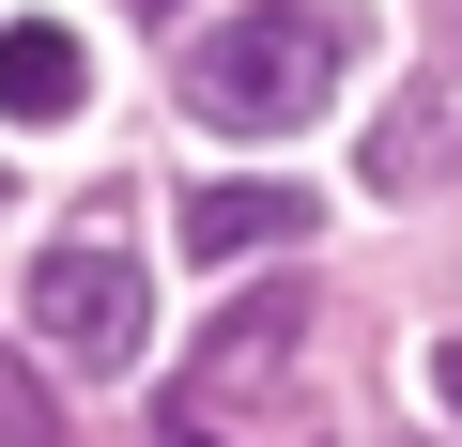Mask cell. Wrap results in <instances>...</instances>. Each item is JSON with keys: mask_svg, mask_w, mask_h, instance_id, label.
<instances>
[{"mask_svg": "<svg viewBox=\"0 0 462 447\" xmlns=\"http://www.w3.org/2000/svg\"><path fill=\"white\" fill-rule=\"evenodd\" d=\"M32 340H62V370H139L154 278H139L124 247H47V263H32Z\"/></svg>", "mask_w": 462, "mask_h": 447, "instance_id": "obj_2", "label": "cell"}, {"mask_svg": "<svg viewBox=\"0 0 462 447\" xmlns=\"http://www.w3.org/2000/svg\"><path fill=\"white\" fill-rule=\"evenodd\" d=\"M154 447H231V432H216V416H170V432H154Z\"/></svg>", "mask_w": 462, "mask_h": 447, "instance_id": "obj_7", "label": "cell"}, {"mask_svg": "<svg viewBox=\"0 0 462 447\" xmlns=\"http://www.w3.org/2000/svg\"><path fill=\"white\" fill-rule=\"evenodd\" d=\"M124 16H170V0H124Z\"/></svg>", "mask_w": 462, "mask_h": 447, "instance_id": "obj_8", "label": "cell"}, {"mask_svg": "<svg viewBox=\"0 0 462 447\" xmlns=\"http://www.w3.org/2000/svg\"><path fill=\"white\" fill-rule=\"evenodd\" d=\"M339 62H355V16H339V0H263V16L200 32L185 108H200L216 139H293V124L339 93Z\"/></svg>", "mask_w": 462, "mask_h": 447, "instance_id": "obj_1", "label": "cell"}, {"mask_svg": "<svg viewBox=\"0 0 462 447\" xmlns=\"http://www.w3.org/2000/svg\"><path fill=\"white\" fill-rule=\"evenodd\" d=\"M447 47H462V16H447Z\"/></svg>", "mask_w": 462, "mask_h": 447, "instance_id": "obj_9", "label": "cell"}, {"mask_svg": "<svg viewBox=\"0 0 462 447\" xmlns=\"http://www.w3.org/2000/svg\"><path fill=\"white\" fill-rule=\"evenodd\" d=\"M0 447H62V416H47V386L0 355Z\"/></svg>", "mask_w": 462, "mask_h": 447, "instance_id": "obj_6", "label": "cell"}, {"mask_svg": "<svg viewBox=\"0 0 462 447\" xmlns=\"http://www.w3.org/2000/svg\"><path fill=\"white\" fill-rule=\"evenodd\" d=\"M93 108V47L62 16H16L0 32V124H78Z\"/></svg>", "mask_w": 462, "mask_h": 447, "instance_id": "obj_3", "label": "cell"}, {"mask_svg": "<svg viewBox=\"0 0 462 447\" xmlns=\"http://www.w3.org/2000/svg\"><path fill=\"white\" fill-rule=\"evenodd\" d=\"M309 232V185H200L185 200V263H263Z\"/></svg>", "mask_w": 462, "mask_h": 447, "instance_id": "obj_4", "label": "cell"}, {"mask_svg": "<svg viewBox=\"0 0 462 447\" xmlns=\"http://www.w3.org/2000/svg\"><path fill=\"white\" fill-rule=\"evenodd\" d=\"M293 340H309V309H293V293H247V309L216 324V355H200V386H185V416H216L231 386H263V370H278Z\"/></svg>", "mask_w": 462, "mask_h": 447, "instance_id": "obj_5", "label": "cell"}]
</instances>
